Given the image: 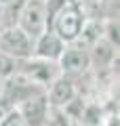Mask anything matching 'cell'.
Returning a JSON list of instances; mask_svg holds the SVG:
<instances>
[{"instance_id":"ba28073f","label":"cell","mask_w":120,"mask_h":126,"mask_svg":"<svg viewBox=\"0 0 120 126\" xmlns=\"http://www.w3.org/2000/svg\"><path fill=\"white\" fill-rule=\"evenodd\" d=\"M89 59H91V67H95V69L112 67L114 61L118 59V48L112 42H107L105 38H99L89 48Z\"/></svg>"},{"instance_id":"52a82bcc","label":"cell","mask_w":120,"mask_h":126,"mask_svg":"<svg viewBox=\"0 0 120 126\" xmlns=\"http://www.w3.org/2000/svg\"><path fill=\"white\" fill-rule=\"evenodd\" d=\"M63 48H65V42L53 30H44L34 40V57L44 59V61H55L57 63V59L61 57Z\"/></svg>"},{"instance_id":"6da1fadb","label":"cell","mask_w":120,"mask_h":126,"mask_svg":"<svg viewBox=\"0 0 120 126\" xmlns=\"http://www.w3.org/2000/svg\"><path fill=\"white\" fill-rule=\"evenodd\" d=\"M84 19H86L84 9L78 0H61V4L46 19V30H53L65 44H70L78 36Z\"/></svg>"},{"instance_id":"7a4b0ae2","label":"cell","mask_w":120,"mask_h":126,"mask_svg":"<svg viewBox=\"0 0 120 126\" xmlns=\"http://www.w3.org/2000/svg\"><path fill=\"white\" fill-rule=\"evenodd\" d=\"M15 25L27 36L36 38L46 30V2L44 0H23L15 15Z\"/></svg>"},{"instance_id":"277c9868","label":"cell","mask_w":120,"mask_h":126,"mask_svg":"<svg viewBox=\"0 0 120 126\" xmlns=\"http://www.w3.org/2000/svg\"><path fill=\"white\" fill-rule=\"evenodd\" d=\"M57 67H59V74L70 76V78H74V80L86 76V74L91 72L89 50L78 48V46H74V44H65L61 57L57 59Z\"/></svg>"},{"instance_id":"8992f818","label":"cell","mask_w":120,"mask_h":126,"mask_svg":"<svg viewBox=\"0 0 120 126\" xmlns=\"http://www.w3.org/2000/svg\"><path fill=\"white\" fill-rule=\"evenodd\" d=\"M49 101H46V94L40 93L34 94L30 99H25L23 103L17 105V109L21 111V116L25 118L27 126H46V116H49Z\"/></svg>"},{"instance_id":"30bf717a","label":"cell","mask_w":120,"mask_h":126,"mask_svg":"<svg viewBox=\"0 0 120 126\" xmlns=\"http://www.w3.org/2000/svg\"><path fill=\"white\" fill-rule=\"evenodd\" d=\"M17 67H19L17 59L0 53V80H6V78H11L13 74H17Z\"/></svg>"},{"instance_id":"8fae6325","label":"cell","mask_w":120,"mask_h":126,"mask_svg":"<svg viewBox=\"0 0 120 126\" xmlns=\"http://www.w3.org/2000/svg\"><path fill=\"white\" fill-rule=\"evenodd\" d=\"M107 126H118V116H110V120H107Z\"/></svg>"},{"instance_id":"5b68a950","label":"cell","mask_w":120,"mask_h":126,"mask_svg":"<svg viewBox=\"0 0 120 126\" xmlns=\"http://www.w3.org/2000/svg\"><path fill=\"white\" fill-rule=\"evenodd\" d=\"M46 94V101H49L51 107H57V109H65L72 101L78 97V86H76V80L70 76H63L59 74L44 90Z\"/></svg>"},{"instance_id":"7c38bea8","label":"cell","mask_w":120,"mask_h":126,"mask_svg":"<svg viewBox=\"0 0 120 126\" xmlns=\"http://www.w3.org/2000/svg\"><path fill=\"white\" fill-rule=\"evenodd\" d=\"M78 2H82V0H78Z\"/></svg>"},{"instance_id":"9c48e42d","label":"cell","mask_w":120,"mask_h":126,"mask_svg":"<svg viewBox=\"0 0 120 126\" xmlns=\"http://www.w3.org/2000/svg\"><path fill=\"white\" fill-rule=\"evenodd\" d=\"M0 126H27V122L17 107H9L0 116Z\"/></svg>"},{"instance_id":"3957f363","label":"cell","mask_w":120,"mask_h":126,"mask_svg":"<svg viewBox=\"0 0 120 126\" xmlns=\"http://www.w3.org/2000/svg\"><path fill=\"white\" fill-rule=\"evenodd\" d=\"M0 53L9 55L17 61L30 59L34 57V38L27 36L17 25H6L0 32Z\"/></svg>"}]
</instances>
